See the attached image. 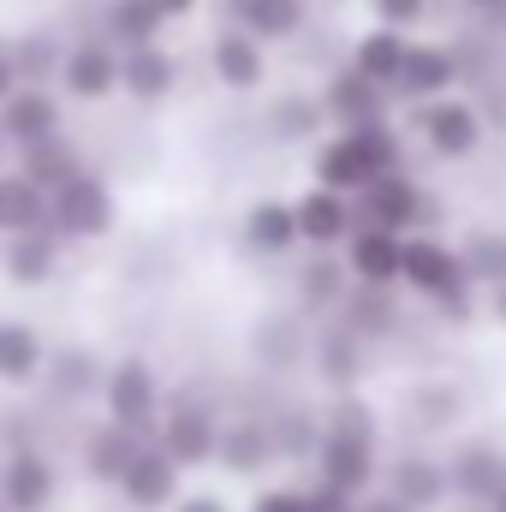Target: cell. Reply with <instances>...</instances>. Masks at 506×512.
I'll return each instance as SVG.
<instances>
[{
  "label": "cell",
  "instance_id": "6da1fadb",
  "mask_svg": "<svg viewBox=\"0 0 506 512\" xmlns=\"http://www.w3.org/2000/svg\"><path fill=\"white\" fill-rule=\"evenodd\" d=\"M393 167H405V137H399L393 120L340 126L334 137H322L316 155H310V179H322L334 191H352V197L364 185H376L381 173H393Z\"/></svg>",
  "mask_w": 506,
  "mask_h": 512
},
{
  "label": "cell",
  "instance_id": "7a4b0ae2",
  "mask_svg": "<svg viewBox=\"0 0 506 512\" xmlns=\"http://www.w3.org/2000/svg\"><path fill=\"white\" fill-rule=\"evenodd\" d=\"M399 286L417 292L423 304H435L441 322H471L477 316V280L465 274V256L459 245L435 239V233H405V262H399Z\"/></svg>",
  "mask_w": 506,
  "mask_h": 512
},
{
  "label": "cell",
  "instance_id": "3957f363",
  "mask_svg": "<svg viewBox=\"0 0 506 512\" xmlns=\"http://www.w3.org/2000/svg\"><path fill=\"white\" fill-rule=\"evenodd\" d=\"M114 221H120V197H114V185L102 179V173H72L66 185H54V209H48V227L66 239V245H96V239H108L114 233Z\"/></svg>",
  "mask_w": 506,
  "mask_h": 512
},
{
  "label": "cell",
  "instance_id": "277c9868",
  "mask_svg": "<svg viewBox=\"0 0 506 512\" xmlns=\"http://www.w3.org/2000/svg\"><path fill=\"white\" fill-rule=\"evenodd\" d=\"M96 399H102V417L126 423L137 435H155L161 429V411H167V387H161L149 358H114Z\"/></svg>",
  "mask_w": 506,
  "mask_h": 512
},
{
  "label": "cell",
  "instance_id": "5b68a950",
  "mask_svg": "<svg viewBox=\"0 0 506 512\" xmlns=\"http://www.w3.org/2000/svg\"><path fill=\"white\" fill-rule=\"evenodd\" d=\"M411 126L423 137V149L435 161H471L483 149V108L465 102V96H435V102H411Z\"/></svg>",
  "mask_w": 506,
  "mask_h": 512
},
{
  "label": "cell",
  "instance_id": "8992f818",
  "mask_svg": "<svg viewBox=\"0 0 506 512\" xmlns=\"http://www.w3.org/2000/svg\"><path fill=\"white\" fill-rule=\"evenodd\" d=\"M221 423H227V417H221L209 399H197V393H173V399H167V411H161L155 441H161L185 471H203V465H215Z\"/></svg>",
  "mask_w": 506,
  "mask_h": 512
},
{
  "label": "cell",
  "instance_id": "52a82bcc",
  "mask_svg": "<svg viewBox=\"0 0 506 512\" xmlns=\"http://www.w3.org/2000/svg\"><path fill=\"white\" fill-rule=\"evenodd\" d=\"M60 96L78 102V108H96V102L120 96V42H108L102 30L66 42V60H60Z\"/></svg>",
  "mask_w": 506,
  "mask_h": 512
},
{
  "label": "cell",
  "instance_id": "ba28073f",
  "mask_svg": "<svg viewBox=\"0 0 506 512\" xmlns=\"http://www.w3.org/2000/svg\"><path fill=\"white\" fill-rule=\"evenodd\" d=\"M292 209H298V239H304V251H340V245L352 239V227H358V197H352V191H334V185H322V179H310V185L292 197Z\"/></svg>",
  "mask_w": 506,
  "mask_h": 512
},
{
  "label": "cell",
  "instance_id": "9c48e42d",
  "mask_svg": "<svg viewBox=\"0 0 506 512\" xmlns=\"http://www.w3.org/2000/svg\"><path fill=\"white\" fill-rule=\"evenodd\" d=\"M429 215H435V197L411 179V167H393L376 185L358 191V221H376V227H393V233H417Z\"/></svg>",
  "mask_w": 506,
  "mask_h": 512
},
{
  "label": "cell",
  "instance_id": "30bf717a",
  "mask_svg": "<svg viewBox=\"0 0 506 512\" xmlns=\"http://www.w3.org/2000/svg\"><path fill=\"white\" fill-rule=\"evenodd\" d=\"M60 495V471L42 447L18 441L0 453V512H48Z\"/></svg>",
  "mask_w": 506,
  "mask_h": 512
},
{
  "label": "cell",
  "instance_id": "8fae6325",
  "mask_svg": "<svg viewBox=\"0 0 506 512\" xmlns=\"http://www.w3.org/2000/svg\"><path fill=\"white\" fill-rule=\"evenodd\" d=\"M179 495H185V465L149 435V441L137 447V459L126 465V477H120V501H126L131 512H167Z\"/></svg>",
  "mask_w": 506,
  "mask_h": 512
},
{
  "label": "cell",
  "instance_id": "7c38bea8",
  "mask_svg": "<svg viewBox=\"0 0 506 512\" xmlns=\"http://www.w3.org/2000/svg\"><path fill=\"white\" fill-rule=\"evenodd\" d=\"M209 72H215L221 90H233V96H256V90L268 84V42L251 36L245 24L215 30V42H209Z\"/></svg>",
  "mask_w": 506,
  "mask_h": 512
},
{
  "label": "cell",
  "instance_id": "4fadbf2b",
  "mask_svg": "<svg viewBox=\"0 0 506 512\" xmlns=\"http://www.w3.org/2000/svg\"><path fill=\"white\" fill-rule=\"evenodd\" d=\"M393 102H399V90H393V84H376V78H370V72H358L352 60L322 84V108H328V120H334V126L393 120Z\"/></svg>",
  "mask_w": 506,
  "mask_h": 512
},
{
  "label": "cell",
  "instance_id": "5bb4252c",
  "mask_svg": "<svg viewBox=\"0 0 506 512\" xmlns=\"http://www.w3.org/2000/svg\"><path fill=\"white\" fill-rule=\"evenodd\" d=\"M310 465H316L322 483H334L340 495H358V501L381 483V447L376 441H358V435H328L322 429V447H316Z\"/></svg>",
  "mask_w": 506,
  "mask_h": 512
},
{
  "label": "cell",
  "instance_id": "9a60e30c",
  "mask_svg": "<svg viewBox=\"0 0 506 512\" xmlns=\"http://www.w3.org/2000/svg\"><path fill=\"white\" fill-rule=\"evenodd\" d=\"M179 90V54L167 42H137L120 48V96L137 108H161Z\"/></svg>",
  "mask_w": 506,
  "mask_h": 512
},
{
  "label": "cell",
  "instance_id": "2e32d148",
  "mask_svg": "<svg viewBox=\"0 0 506 512\" xmlns=\"http://www.w3.org/2000/svg\"><path fill=\"white\" fill-rule=\"evenodd\" d=\"M381 489L399 495L411 512H441L453 501L447 459H435V453H399L393 465H381Z\"/></svg>",
  "mask_w": 506,
  "mask_h": 512
},
{
  "label": "cell",
  "instance_id": "e0dca14e",
  "mask_svg": "<svg viewBox=\"0 0 506 512\" xmlns=\"http://www.w3.org/2000/svg\"><path fill=\"white\" fill-rule=\"evenodd\" d=\"M0 126L12 137V149L66 131V96H60V84H18V90L0 102Z\"/></svg>",
  "mask_w": 506,
  "mask_h": 512
},
{
  "label": "cell",
  "instance_id": "ac0fdd59",
  "mask_svg": "<svg viewBox=\"0 0 506 512\" xmlns=\"http://www.w3.org/2000/svg\"><path fill=\"white\" fill-rule=\"evenodd\" d=\"M459 78H465L459 48H447V42H417V36H411L405 72H399L393 90H399V102H435V96H453Z\"/></svg>",
  "mask_w": 506,
  "mask_h": 512
},
{
  "label": "cell",
  "instance_id": "d6986e66",
  "mask_svg": "<svg viewBox=\"0 0 506 512\" xmlns=\"http://www.w3.org/2000/svg\"><path fill=\"white\" fill-rule=\"evenodd\" d=\"M364 334L352 328V322H328L322 334H310V370H316V382L328 387V393H346V387L364 382Z\"/></svg>",
  "mask_w": 506,
  "mask_h": 512
},
{
  "label": "cell",
  "instance_id": "ffe728a7",
  "mask_svg": "<svg viewBox=\"0 0 506 512\" xmlns=\"http://www.w3.org/2000/svg\"><path fill=\"white\" fill-rule=\"evenodd\" d=\"M340 256H346L352 280H364V286H399L405 233H393V227H376V221H358V227H352V239L340 245Z\"/></svg>",
  "mask_w": 506,
  "mask_h": 512
},
{
  "label": "cell",
  "instance_id": "44dd1931",
  "mask_svg": "<svg viewBox=\"0 0 506 512\" xmlns=\"http://www.w3.org/2000/svg\"><path fill=\"white\" fill-rule=\"evenodd\" d=\"M60 251H66V239H60L54 227L12 233V239H6V251H0V274H6V286H18V292L48 286V280L60 274Z\"/></svg>",
  "mask_w": 506,
  "mask_h": 512
},
{
  "label": "cell",
  "instance_id": "7402d4cb",
  "mask_svg": "<svg viewBox=\"0 0 506 512\" xmlns=\"http://www.w3.org/2000/svg\"><path fill=\"white\" fill-rule=\"evenodd\" d=\"M48 340L36 322L24 316H0V387L24 393V387H42V370H48Z\"/></svg>",
  "mask_w": 506,
  "mask_h": 512
},
{
  "label": "cell",
  "instance_id": "603a6c76",
  "mask_svg": "<svg viewBox=\"0 0 506 512\" xmlns=\"http://www.w3.org/2000/svg\"><path fill=\"white\" fill-rule=\"evenodd\" d=\"M447 477H453V501H459V507H489V501L501 495V483H506L501 447H489V441H465V447H453Z\"/></svg>",
  "mask_w": 506,
  "mask_h": 512
},
{
  "label": "cell",
  "instance_id": "cb8c5ba5",
  "mask_svg": "<svg viewBox=\"0 0 506 512\" xmlns=\"http://www.w3.org/2000/svg\"><path fill=\"white\" fill-rule=\"evenodd\" d=\"M274 459H280V453H274V423H262V417H227V423H221L215 465H221L227 477H262Z\"/></svg>",
  "mask_w": 506,
  "mask_h": 512
},
{
  "label": "cell",
  "instance_id": "d4e9b609",
  "mask_svg": "<svg viewBox=\"0 0 506 512\" xmlns=\"http://www.w3.org/2000/svg\"><path fill=\"white\" fill-rule=\"evenodd\" d=\"M149 435H137L126 423H114V417H102L90 435H84V447H78V459H84V477L90 483H102V489H120V477H126V465L137 459V447H143Z\"/></svg>",
  "mask_w": 506,
  "mask_h": 512
},
{
  "label": "cell",
  "instance_id": "484cf974",
  "mask_svg": "<svg viewBox=\"0 0 506 512\" xmlns=\"http://www.w3.org/2000/svg\"><path fill=\"white\" fill-rule=\"evenodd\" d=\"M239 233H245V251L251 256H292L304 239H298V209H292V197H256L251 209H245V221H239Z\"/></svg>",
  "mask_w": 506,
  "mask_h": 512
},
{
  "label": "cell",
  "instance_id": "4316f807",
  "mask_svg": "<svg viewBox=\"0 0 506 512\" xmlns=\"http://www.w3.org/2000/svg\"><path fill=\"white\" fill-rule=\"evenodd\" d=\"M48 209H54V191H48V185H36L18 161L0 167V239L48 227Z\"/></svg>",
  "mask_w": 506,
  "mask_h": 512
},
{
  "label": "cell",
  "instance_id": "83f0119b",
  "mask_svg": "<svg viewBox=\"0 0 506 512\" xmlns=\"http://www.w3.org/2000/svg\"><path fill=\"white\" fill-rule=\"evenodd\" d=\"M102 376H108V364H102L96 352L66 346V352H48L42 387H48V399H54V405H84V399H96V393H102Z\"/></svg>",
  "mask_w": 506,
  "mask_h": 512
},
{
  "label": "cell",
  "instance_id": "f1b7e54d",
  "mask_svg": "<svg viewBox=\"0 0 506 512\" xmlns=\"http://www.w3.org/2000/svg\"><path fill=\"white\" fill-rule=\"evenodd\" d=\"M346 292H352L346 256H328V251L304 256V268H298V310L304 316H340Z\"/></svg>",
  "mask_w": 506,
  "mask_h": 512
},
{
  "label": "cell",
  "instance_id": "f546056e",
  "mask_svg": "<svg viewBox=\"0 0 506 512\" xmlns=\"http://www.w3.org/2000/svg\"><path fill=\"white\" fill-rule=\"evenodd\" d=\"M96 24H102V36H108V42L137 48V42H161V30H167L173 18H167V6H161V0H102Z\"/></svg>",
  "mask_w": 506,
  "mask_h": 512
},
{
  "label": "cell",
  "instance_id": "4dcf8cb0",
  "mask_svg": "<svg viewBox=\"0 0 506 512\" xmlns=\"http://www.w3.org/2000/svg\"><path fill=\"white\" fill-rule=\"evenodd\" d=\"M12 161H18V167L36 179V185H48V191H54V185H66L72 173H84V167H90L72 131H54V137H36V143H24Z\"/></svg>",
  "mask_w": 506,
  "mask_h": 512
},
{
  "label": "cell",
  "instance_id": "1f68e13d",
  "mask_svg": "<svg viewBox=\"0 0 506 512\" xmlns=\"http://www.w3.org/2000/svg\"><path fill=\"white\" fill-rule=\"evenodd\" d=\"M405 54H411V30H393V24H370V30H358V42H352V66L358 72H370L376 84H399V72H405Z\"/></svg>",
  "mask_w": 506,
  "mask_h": 512
},
{
  "label": "cell",
  "instance_id": "d6a6232c",
  "mask_svg": "<svg viewBox=\"0 0 506 512\" xmlns=\"http://www.w3.org/2000/svg\"><path fill=\"white\" fill-rule=\"evenodd\" d=\"M227 6H233V24H245L268 48L274 42H292L310 24V0H227Z\"/></svg>",
  "mask_w": 506,
  "mask_h": 512
},
{
  "label": "cell",
  "instance_id": "836d02e7",
  "mask_svg": "<svg viewBox=\"0 0 506 512\" xmlns=\"http://www.w3.org/2000/svg\"><path fill=\"white\" fill-rule=\"evenodd\" d=\"M405 417L423 429V435H441V429H453L459 417H465V393H459V382H417L411 393H405Z\"/></svg>",
  "mask_w": 506,
  "mask_h": 512
},
{
  "label": "cell",
  "instance_id": "e575fe53",
  "mask_svg": "<svg viewBox=\"0 0 506 512\" xmlns=\"http://www.w3.org/2000/svg\"><path fill=\"white\" fill-rule=\"evenodd\" d=\"M340 322H352L364 340H381V334H393V328H399V304H393V286H364V280H352V292H346V304H340Z\"/></svg>",
  "mask_w": 506,
  "mask_h": 512
},
{
  "label": "cell",
  "instance_id": "d590c367",
  "mask_svg": "<svg viewBox=\"0 0 506 512\" xmlns=\"http://www.w3.org/2000/svg\"><path fill=\"white\" fill-rule=\"evenodd\" d=\"M256 358L268 370H292V364H310V334H304V310L298 316H268L256 328Z\"/></svg>",
  "mask_w": 506,
  "mask_h": 512
},
{
  "label": "cell",
  "instance_id": "8d00e7d4",
  "mask_svg": "<svg viewBox=\"0 0 506 512\" xmlns=\"http://www.w3.org/2000/svg\"><path fill=\"white\" fill-rule=\"evenodd\" d=\"M328 120L322 96H274V108L262 114V126L274 143H316V131Z\"/></svg>",
  "mask_w": 506,
  "mask_h": 512
},
{
  "label": "cell",
  "instance_id": "74e56055",
  "mask_svg": "<svg viewBox=\"0 0 506 512\" xmlns=\"http://www.w3.org/2000/svg\"><path fill=\"white\" fill-rule=\"evenodd\" d=\"M322 411H310V405H286L280 417H274V453L280 459H292V465H310L316 459V447H322Z\"/></svg>",
  "mask_w": 506,
  "mask_h": 512
},
{
  "label": "cell",
  "instance_id": "f35d334b",
  "mask_svg": "<svg viewBox=\"0 0 506 512\" xmlns=\"http://www.w3.org/2000/svg\"><path fill=\"white\" fill-rule=\"evenodd\" d=\"M12 60L24 72V84H60V60H66V42L54 30H24L12 42Z\"/></svg>",
  "mask_w": 506,
  "mask_h": 512
},
{
  "label": "cell",
  "instance_id": "ab89813d",
  "mask_svg": "<svg viewBox=\"0 0 506 512\" xmlns=\"http://www.w3.org/2000/svg\"><path fill=\"white\" fill-rule=\"evenodd\" d=\"M459 256H465V274H471L483 292L506 280V233L501 227H477V233H465V239H459Z\"/></svg>",
  "mask_w": 506,
  "mask_h": 512
},
{
  "label": "cell",
  "instance_id": "60d3db41",
  "mask_svg": "<svg viewBox=\"0 0 506 512\" xmlns=\"http://www.w3.org/2000/svg\"><path fill=\"white\" fill-rule=\"evenodd\" d=\"M251 512H310V489H298V483H262L251 495Z\"/></svg>",
  "mask_w": 506,
  "mask_h": 512
},
{
  "label": "cell",
  "instance_id": "b9f144b4",
  "mask_svg": "<svg viewBox=\"0 0 506 512\" xmlns=\"http://www.w3.org/2000/svg\"><path fill=\"white\" fill-rule=\"evenodd\" d=\"M370 18L393 24V30H417L429 18V0H370Z\"/></svg>",
  "mask_w": 506,
  "mask_h": 512
},
{
  "label": "cell",
  "instance_id": "7bdbcfd3",
  "mask_svg": "<svg viewBox=\"0 0 506 512\" xmlns=\"http://www.w3.org/2000/svg\"><path fill=\"white\" fill-rule=\"evenodd\" d=\"M310 512H358V495H340L334 483H310Z\"/></svg>",
  "mask_w": 506,
  "mask_h": 512
},
{
  "label": "cell",
  "instance_id": "ee69618b",
  "mask_svg": "<svg viewBox=\"0 0 506 512\" xmlns=\"http://www.w3.org/2000/svg\"><path fill=\"white\" fill-rule=\"evenodd\" d=\"M167 512H233V507H227L215 489H203V495H179V501H173Z\"/></svg>",
  "mask_w": 506,
  "mask_h": 512
},
{
  "label": "cell",
  "instance_id": "f6af8a7d",
  "mask_svg": "<svg viewBox=\"0 0 506 512\" xmlns=\"http://www.w3.org/2000/svg\"><path fill=\"white\" fill-rule=\"evenodd\" d=\"M18 84H24V72H18V60H12V42H0V102H6Z\"/></svg>",
  "mask_w": 506,
  "mask_h": 512
},
{
  "label": "cell",
  "instance_id": "bcb514c9",
  "mask_svg": "<svg viewBox=\"0 0 506 512\" xmlns=\"http://www.w3.org/2000/svg\"><path fill=\"white\" fill-rule=\"evenodd\" d=\"M358 512H411V507H405L399 495H387V489H381V495H376V489H370V495L358 501Z\"/></svg>",
  "mask_w": 506,
  "mask_h": 512
},
{
  "label": "cell",
  "instance_id": "7dc6e473",
  "mask_svg": "<svg viewBox=\"0 0 506 512\" xmlns=\"http://www.w3.org/2000/svg\"><path fill=\"white\" fill-rule=\"evenodd\" d=\"M161 6H167V18H173V24H185V18H197V6H203V0H161Z\"/></svg>",
  "mask_w": 506,
  "mask_h": 512
},
{
  "label": "cell",
  "instance_id": "c3c4849f",
  "mask_svg": "<svg viewBox=\"0 0 506 512\" xmlns=\"http://www.w3.org/2000/svg\"><path fill=\"white\" fill-rule=\"evenodd\" d=\"M489 316L506 328V280H501V286H489Z\"/></svg>",
  "mask_w": 506,
  "mask_h": 512
},
{
  "label": "cell",
  "instance_id": "681fc988",
  "mask_svg": "<svg viewBox=\"0 0 506 512\" xmlns=\"http://www.w3.org/2000/svg\"><path fill=\"white\" fill-rule=\"evenodd\" d=\"M465 6H471V12H483L489 24H495V18H501V12H506V0H465Z\"/></svg>",
  "mask_w": 506,
  "mask_h": 512
},
{
  "label": "cell",
  "instance_id": "f907efd6",
  "mask_svg": "<svg viewBox=\"0 0 506 512\" xmlns=\"http://www.w3.org/2000/svg\"><path fill=\"white\" fill-rule=\"evenodd\" d=\"M12 155H18V149H12V137H6V126H0V167H12Z\"/></svg>",
  "mask_w": 506,
  "mask_h": 512
},
{
  "label": "cell",
  "instance_id": "816d5d0a",
  "mask_svg": "<svg viewBox=\"0 0 506 512\" xmlns=\"http://www.w3.org/2000/svg\"><path fill=\"white\" fill-rule=\"evenodd\" d=\"M459 512H489V507H459Z\"/></svg>",
  "mask_w": 506,
  "mask_h": 512
}]
</instances>
